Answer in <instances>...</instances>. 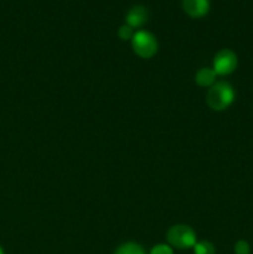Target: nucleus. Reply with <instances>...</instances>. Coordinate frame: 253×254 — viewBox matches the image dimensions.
I'll return each mask as SVG.
<instances>
[{
	"label": "nucleus",
	"mask_w": 253,
	"mask_h": 254,
	"mask_svg": "<svg viewBox=\"0 0 253 254\" xmlns=\"http://www.w3.org/2000/svg\"><path fill=\"white\" fill-rule=\"evenodd\" d=\"M235 89L228 82H215L206 94V103L213 111H225L235 101Z\"/></svg>",
	"instance_id": "nucleus-1"
},
{
	"label": "nucleus",
	"mask_w": 253,
	"mask_h": 254,
	"mask_svg": "<svg viewBox=\"0 0 253 254\" xmlns=\"http://www.w3.org/2000/svg\"><path fill=\"white\" fill-rule=\"evenodd\" d=\"M166 240L169 245L178 250H188V248H193V246L196 245V233L189 226L176 225L168 231Z\"/></svg>",
	"instance_id": "nucleus-2"
},
{
	"label": "nucleus",
	"mask_w": 253,
	"mask_h": 254,
	"mask_svg": "<svg viewBox=\"0 0 253 254\" xmlns=\"http://www.w3.org/2000/svg\"><path fill=\"white\" fill-rule=\"evenodd\" d=\"M158 40L151 32L140 30L134 32L131 39L133 51L141 59H151L158 52Z\"/></svg>",
	"instance_id": "nucleus-3"
},
{
	"label": "nucleus",
	"mask_w": 253,
	"mask_h": 254,
	"mask_svg": "<svg viewBox=\"0 0 253 254\" xmlns=\"http://www.w3.org/2000/svg\"><path fill=\"white\" fill-rule=\"evenodd\" d=\"M238 64L237 55L230 49H222L213 59V71L220 76H227L236 71Z\"/></svg>",
	"instance_id": "nucleus-4"
},
{
	"label": "nucleus",
	"mask_w": 253,
	"mask_h": 254,
	"mask_svg": "<svg viewBox=\"0 0 253 254\" xmlns=\"http://www.w3.org/2000/svg\"><path fill=\"white\" fill-rule=\"evenodd\" d=\"M183 9L189 16L202 17L210 10V0H183Z\"/></svg>",
	"instance_id": "nucleus-5"
},
{
	"label": "nucleus",
	"mask_w": 253,
	"mask_h": 254,
	"mask_svg": "<svg viewBox=\"0 0 253 254\" xmlns=\"http://www.w3.org/2000/svg\"><path fill=\"white\" fill-rule=\"evenodd\" d=\"M126 25L130 27H140L148 21V10L143 5H135L128 11L126 16Z\"/></svg>",
	"instance_id": "nucleus-6"
},
{
	"label": "nucleus",
	"mask_w": 253,
	"mask_h": 254,
	"mask_svg": "<svg viewBox=\"0 0 253 254\" xmlns=\"http://www.w3.org/2000/svg\"><path fill=\"white\" fill-rule=\"evenodd\" d=\"M216 72L210 67H202L196 72L195 82L200 87H211L216 81Z\"/></svg>",
	"instance_id": "nucleus-7"
},
{
	"label": "nucleus",
	"mask_w": 253,
	"mask_h": 254,
	"mask_svg": "<svg viewBox=\"0 0 253 254\" xmlns=\"http://www.w3.org/2000/svg\"><path fill=\"white\" fill-rule=\"evenodd\" d=\"M114 254H145V251L138 243L128 242L118 247V250L116 251Z\"/></svg>",
	"instance_id": "nucleus-8"
},
{
	"label": "nucleus",
	"mask_w": 253,
	"mask_h": 254,
	"mask_svg": "<svg viewBox=\"0 0 253 254\" xmlns=\"http://www.w3.org/2000/svg\"><path fill=\"white\" fill-rule=\"evenodd\" d=\"M193 252L195 254H215L216 250L212 243L202 241V242H196V245L193 246Z\"/></svg>",
	"instance_id": "nucleus-9"
},
{
	"label": "nucleus",
	"mask_w": 253,
	"mask_h": 254,
	"mask_svg": "<svg viewBox=\"0 0 253 254\" xmlns=\"http://www.w3.org/2000/svg\"><path fill=\"white\" fill-rule=\"evenodd\" d=\"M118 36L121 37L122 40H130L133 39L134 36V32H133V27H130L129 25H123V26L119 27L118 30Z\"/></svg>",
	"instance_id": "nucleus-10"
},
{
	"label": "nucleus",
	"mask_w": 253,
	"mask_h": 254,
	"mask_svg": "<svg viewBox=\"0 0 253 254\" xmlns=\"http://www.w3.org/2000/svg\"><path fill=\"white\" fill-rule=\"evenodd\" d=\"M236 254H251V247L246 241H238L235 245Z\"/></svg>",
	"instance_id": "nucleus-11"
},
{
	"label": "nucleus",
	"mask_w": 253,
	"mask_h": 254,
	"mask_svg": "<svg viewBox=\"0 0 253 254\" xmlns=\"http://www.w3.org/2000/svg\"><path fill=\"white\" fill-rule=\"evenodd\" d=\"M150 254H174L173 248L168 245H156L151 248Z\"/></svg>",
	"instance_id": "nucleus-12"
},
{
	"label": "nucleus",
	"mask_w": 253,
	"mask_h": 254,
	"mask_svg": "<svg viewBox=\"0 0 253 254\" xmlns=\"http://www.w3.org/2000/svg\"><path fill=\"white\" fill-rule=\"evenodd\" d=\"M0 254H4V251H2L1 247H0Z\"/></svg>",
	"instance_id": "nucleus-13"
}]
</instances>
